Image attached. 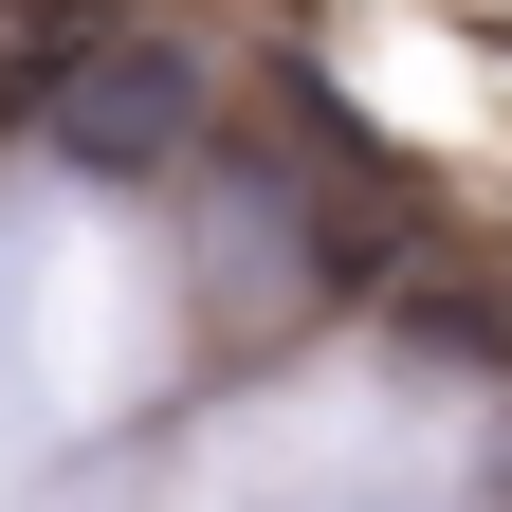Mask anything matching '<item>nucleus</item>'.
Masks as SVG:
<instances>
[{"instance_id":"f257e3e1","label":"nucleus","mask_w":512,"mask_h":512,"mask_svg":"<svg viewBox=\"0 0 512 512\" xmlns=\"http://www.w3.org/2000/svg\"><path fill=\"white\" fill-rule=\"evenodd\" d=\"M37 128H55V165L128 183V165H165L183 128H202V74H183L165 37H92V55H55V74H37Z\"/></svg>"},{"instance_id":"f03ea898","label":"nucleus","mask_w":512,"mask_h":512,"mask_svg":"<svg viewBox=\"0 0 512 512\" xmlns=\"http://www.w3.org/2000/svg\"><path fill=\"white\" fill-rule=\"evenodd\" d=\"M403 348H476V366H512V293H458V275H403Z\"/></svg>"}]
</instances>
